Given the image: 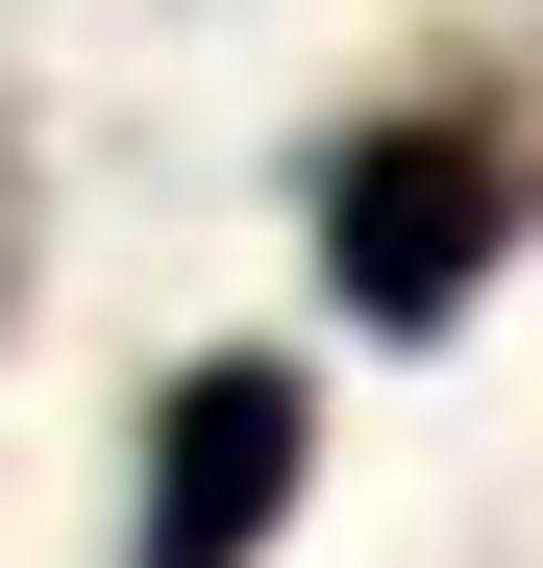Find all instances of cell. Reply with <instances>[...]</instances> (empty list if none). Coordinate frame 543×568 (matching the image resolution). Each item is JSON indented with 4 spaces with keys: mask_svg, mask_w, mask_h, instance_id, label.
Instances as JSON below:
<instances>
[{
    "mask_svg": "<svg viewBox=\"0 0 543 568\" xmlns=\"http://www.w3.org/2000/svg\"><path fill=\"white\" fill-rule=\"evenodd\" d=\"M297 247H321V297L371 346H444L543 247V74L519 50H444V74H396V100H346L297 149Z\"/></svg>",
    "mask_w": 543,
    "mask_h": 568,
    "instance_id": "1",
    "label": "cell"
},
{
    "mask_svg": "<svg viewBox=\"0 0 543 568\" xmlns=\"http://www.w3.org/2000/svg\"><path fill=\"white\" fill-rule=\"evenodd\" d=\"M321 495V371L297 346H198L148 396V495H124V568H272Z\"/></svg>",
    "mask_w": 543,
    "mask_h": 568,
    "instance_id": "2",
    "label": "cell"
},
{
    "mask_svg": "<svg viewBox=\"0 0 543 568\" xmlns=\"http://www.w3.org/2000/svg\"><path fill=\"white\" fill-rule=\"evenodd\" d=\"M0 322H25V124H0Z\"/></svg>",
    "mask_w": 543,
    "mask_h": 568,
    "instance_id": "3",
    "label": "cell"
}]
</instances>
